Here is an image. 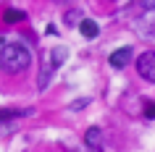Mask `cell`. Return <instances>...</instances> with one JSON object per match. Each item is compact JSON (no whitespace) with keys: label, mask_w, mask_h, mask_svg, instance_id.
Returning a JSON list of instances; mask_svg holds the SVG:
<instances>
[{"label":"cell","mask_w":155,"mask_h":152,"mask_svg":"<svg viewBox=\"0 0 155 152\" xmlns=\"http://www.w3.org/2000/svg\"><path fill=\"white\" fill-rule=\"evenodd\" d=\"M24 18H26V13L18 11V8H8L3 13V21H5V24H18V21H24Z\"/></svg>","instance_id":"obj_6"},{"label":"cell","mask_w":155,"mask_h":152,"mask_svg":"<svg viewBox=\"0 0 155 152\" xmlns=\"http://www.w3.org/2000/svg\"><path fill=\"white\" fill-rule=\"evenodd\" d=\"M131 55H134V50H131V47H118V50H113V53H110V58H108V60H110V66H113V68H126V66H129V60H131Z\"/></svg>","instance_id":"obj_3"},{"label":"cell","mask_w":155,"mask_h":152,"mask_svg":"<svg viewBox=\"0 0 155 152\" xmlns=\"http://www.w3.org/2000/svg\"><path fill=\"white\" fill-rule=\"evenodd\" d=\"M32 63V53L24 47V45H3L0 47V68L5 73H21L29 68Z\"/></svg>","instance_id":"obj_1"},{"label":"cell","mask_w":155,"mask_h":152,"mask_svg":"<svg viewBox=\"0 0 155 152\" xmlns=\"http://www.w3.org/2000/svg\"><path fill=\"white\" fill-rule=\"evenodd\" d=\"M55 68H58V66L48 58V60H45V66H42V73H40V89L48 87V81H50V76H53V71H55Z\"/></svg>","instance_id":"obj_5"},{"label":"cell","mask_w":155,"mask_h":152,"mask_svg":"<svg viewBox=\"0 0 155 152\" xmlns=\"http://www.w3.org/2000/svg\"><path fill=\"white\" fill-rule=\"evenodd\" d=\"M79 32L87 37V40H95L100 34V29H97V24L95 21H90V18H82V24H79Z\"/></svg>","instance_id":"obj_4"},{"label":"cell","mask_w":155,"mask_h":152,"mask_svg":"<svg viewBox=\"0 0 155 152\" xmlns=\"http://www.w3.org/2000/svg\"><path fill=\"white\" fill-rule=\"evenodd\" d=\"M147 118H155V105H147V110H145Z\"/></svg>","instance_id":"obj_10"},{"label":"cell","mask_w":155,"mask_h":152,"mask_svg":"<svg viewBox=\"0 0 155 152\" xmlns=\"http://www.w3.org/2000/svg\"><path fill=\"white\" fill-rule=\"evenodd\" d=\"M58 5H66V3H71V0H55Z\"/></svg>","instance_id":"obj_12"},{"label":"cell","mask_w":155,"mask_h":152,"mask_svg":"<svg viewBox=\"0 0 155 152\" xmlns=\"http://www.w3.org/2000/svg\"><path fill=\"white\" fill-rule=\"evenodd\" d=\"M18 115H26V110H0V118H18Z\"/></svg>","instance_id":"obj_9"},{"label":"cell","mask_w":155,"mask_h":152,"mask_svg":"<svg viewBox=\"0 0 155 152\" xmlns=\"http://www.w3.org/2000/svg\"><path fill=\"white\" fill-rule=\"evenodd\" d=\"M142 5H145L147 11H153V8H155V0H142Z\"/></svg>","instance_id":"obj_11"},{"label":"cell","mask_w":155,"mask_h":152,"mask_svg":"<svg viewBox=\"0 0 155 152\" xmlns=\"http://www.w3.org/2000/svg\"><path fill=\"white\" fill-rule=\"evenodd\" d=\"M84 139H87V147H95V150L103 147V144H100V128H90V131L84 134Z\"/></svg>","instance_id":"obj_7"},{"label":"cell","mask_w":155,"mask_h":152,"mask_svg":"<svg viewBox=\"0 0 155 152\" xmlns=\"http://www.w3.org/2000/svg\"><path fill=\"white\" fill-rule=\"evenodd\" d=\"M79 16H82L79 11H68V13L63 16V21H66L68 26H74V24H82V18H79Z\"/></svg>","instance_id":"obj_8"},{"label":"cell","mask_w":155,"mask_h":152,"mask_svg":"<svg viewBox=\"0 0 155 152\" xmlns=\"http://www.w3.org/2000/svg\"><path fill=\"white\" fill-rule=\"evenodd\" d=\"M137 71L145 81L155 84V50H147V53H142L137 58Z\"/></svg>","instance_id":"obj_2"}]
</instances>
